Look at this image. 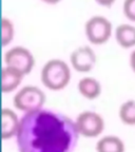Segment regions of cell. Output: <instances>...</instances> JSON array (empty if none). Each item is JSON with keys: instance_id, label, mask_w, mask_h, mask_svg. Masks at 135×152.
<instances>
[{"instance_id": "6da1fadb", "label": "cell", "mask_w": 135, "mask_h": 152, "mask_svg": "<svg viewBox=\"0 0 135 152\" xmlns=\"http://www.w3.org/2000/svg\"><path fill=\"white\" fill-rule=\"evenodd\" d=\"M79 136L73 119L41 108L20 118L16 142L19 152H74Z\"/></svg>"}, {"instance_id": "7a4b0ae2", "label": "cell", "mask_w": 135, "mask_h": 152, "mask_svg": "<svg viewBox=\"0 0 135 152\" xmlns=\"http://www.w3.org/2000/svg\"><path fill=\"white\" fill-rule=\"evenodd\" d=\"M71 69L64 60L53 58L47 61L40 72L42 85L51 91H60L71 81Z\"/></svg>"}, {"instance_id": "3957f363", "label": "cell", "mask_w": 135, "mask_h": 152, "mask_svg": "<svg viewBox=\"0 0 135 152\" xmlns=\"http://www.w3.org/2000/svg\"><path fill=\"white\" fill-rule=\"evenodd\" d=\"M85 35L91 45H106L114 35L113 24L107 17L102 15H94L85 21Z\"/></svg>"}, {"instance_id": "277c9868", "label": "cell", "mask_w": 135, "mask_h": 152, "mask_svg": "<svg viewBox=\"0 0 135 152\" xmlns=\"http://www.w3.org/2000/svg\"><path fill=\"white\" fill-rule=\"evenodd\" d=\"M47 96L41 89L35 86H26L21 88L13 97V104L21 112H31L41 109Z\"/></svg>"}, {"instance_id": "5b68a950", "label": "cell", "mask_w": 135, "mask_h": 152, "mask_svg": "<svg viewBox=\"0 0 135 152\" xmlns=\"http://www.w3.org/2000/svg\"><path fill=\"white\" fill-rule=\"evenodd\" d=\"M76 127L79 135L87 138L100 136L106 128V121L99 113L91 110H85L76 117Z\"/></svg>"}, {"instance_id": "8992f818", "label": "cell", "mask_w": 135, "mask_h": 152, "mask_svg": "<svg viewBox=\"0 0 135 152\" xmlns=\"http://www.w3.org/2000/svg\"><path fill=\"white\" fill-rule=\"evenodd\" d=\"M4 64L17 69L26 76L33 70L35 66V58L28 49L21 45H16L5 52Z\"/></svg>"}, {"instance_id": "52a82bcc", "label": "cell", "mask_w": 135, "mask_h": 152, "mask_svg": "<svg viewBox=\"0 0 135 152\" xmlns=\"http://www.w3.org/2000/svg\"><path fill=\"white\" fill-rule=\"evenodd\" d=\"M97 62V56L92 48L82 45L73 51L70 55L71 66L78 73H89L94 69Z\"/></svg>"}, {"instance_id": "ba28073f", "label": "cell", "mask_w": 135, "mask_h": 152, "mask_svg": "<svg viewBox=\"0 0 135 152\" xmlns=\"http://www.w3.org/2000/svg\"><path fill=\"white\" fill-rule=\"evenodd\" d=\"M114 38L116 43L125 50L135 49V24L131 22L120 23L114 28Z\"/></svg>"}, {"instance_id": "9c48e42d", "label": "cell", "mask_w": 135, "mask_h": 152, "mask_svg": "<svg viewBox=\"0 0 135 152\" xmlns=\"http://www.w3.org/2000/svg\"><path fill=\"white\" fill-rule=\"evenodd\" d=\"M20 119L13 110L3 108L1 110V138L9 140L16 136Z\"/></svg>"}, {"instance_id": "30bf717a", "label": "cell", "mask_w": 135, "mask_h": 152, "mask_svg": "<svg viewBox=\"0 0 135 152\" xmlns=\"http://www.w3.org/2000/svg\"><path fill=\"white\" fill-rule=\"evenodd\" d=\"M23 74L15 68L5 66L1 70V91L2 93H11L15 91L21 83Z\"/></svg>"}, {"instance_id": "8fae6325", "label": "cell", "mask_w": 135, "mask_h": 152, "mask_svg": "<svg viewBox=\"0 0 135 152\" xmlns=\"http://www.w3.org/2000/svg\"><path fill=\"white\" fill-rule=\"evenodd\" d=\"M77 89L79 94L89 100H94L98 98L102 91L101 83H99V80L91 76H85L79 79L77 83Z\"/></svg>"}, {"instance_id": "7c38bea8", "label": "cell", "mask_w": 135, "mask_h": 152, "mask_svg": "<svg viewBox=\"0 0 135 152\" xmlns=\"http://www.w3.org/2000/svg\"><path fill=\"white\" fill-rule=\"evenodd\" d=\"M95 150L96 152H126V144L119 136L109 134L97 140Z\"/></svg>"}, {"instance_id": "4fadbf2b", "label": "cell", "mask_w": 135, "mask_h": 152, "mask_svg": "<svg viewBox=\"0 0 135 152\" xmlns=\"http://www.w3.org/2000/svg\"><path fill=\"white\" fill-rule=\"evenodd\" d=\"M118 118L125 126L135 127V99H127L119 106Z\"/></svg>"}, {"instance_id": "5bb4252c", "label": "cell", "mask_w": 135, "mask_h": 152, "mask_svg": "<svg viewBox=\"0 0 135 152\" xmlns=\"http://www.w3.org/2000/svg\"><path fill=\"white\" fill-rule=\"evenodd\" d=\"M15 36V28L13 22L7 17L1 19V45L7 47L12 42Z\"/></svg>"}, {"instance_id": "9a60e30c", "label": "cell", "mask_w": 135, "mask_h": 152, "mask_svg": "<svg viewBox=\"0 0 135 152\" xmlns=\"http://www.w3.org/2000/svg\"><path fill=\"white\" fill-rule=\"evenodd\" d=\"M123 14L129 22L135 24V0H123Z\"/></svg>"}, {"instance_id": "2e32d148", "label": "cell", "mask_w": 135, "mask_h": 152, "mask_svg": "<svg viewBox=\"0 0 135 152\" xmlns=\"http://www.w3.org/2000/svg\"><path fill=\"white\" fill-rule=\"evenodd\" d=\"M94 1L97 3L99 7H107V9L113 7V5L115 4V2H116V0H94Z\"/></svg>"}, {"instance_id": "e0dca14e", "label": "cell", "mask_w": 135, "mask_h": 152, "mask_svg": "<svg viewBox=\"0 0 135 152\" xmlns=\"http://www.w3.org/2000/svg\"><path fill=\"white\" fill-rule=\"evenodd\" d=\"M129 66H130L131 71L135 74V49H133L129 55Z\"/></svg>"}, {"instance_id": "ac0fdd59", "label": "cell", "mask_w": 135, "mask_h": 152, "mask_svg": "<svg viewBox=\"0 0 135 152\" xmlns=\"http://www.w3.org/2000/svg\"><path fill=\"white\" fill-rule=\"evenodd\" d=\"M40 1L43 3H45V4L55 5V4H58L59 2H61L62 0H40Z\"/></svg>"}]
</instances>
